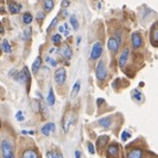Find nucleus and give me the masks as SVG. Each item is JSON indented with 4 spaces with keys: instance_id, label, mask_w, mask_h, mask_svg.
<instances>
[{
    "instance_id": "1",
    "label": "nucleus",
    "mask_w": 158,
    "mask_h": 158,
    "mask_svg": "<svg viewBox=\"0 0 158 158\" xmlns=\"http://www.w3.org/2000/svg\"><path fill=\"white\" fill-rule=\"evenodd\" d=\"M0 150L2 158H14V146L8 139H2L0 144Z\"/></svg>"
},
{
    "instance_id": "2",
    "label": "nucleus",
    "mask_w": 158,
    "mask_h": 158,
    "mask_svg": "<svg viewBox=\"0 0 158 158\" xmlns=\"http://www.w3.org/2000/svg\"><path fill=\"white\" fill-rule=\"evenodd\" d=\"M95 76L99 81H104L107 76V70H106V65L103 60H101L95 68Z\"/></svg>"
},
{
    "instance_id": "3",
    "label": "nucleus",
    "mask_w": 158,
    "mask_h": 158,
    "mask_svg": "<svg viewBox=\"0 0 158 158\" xmlns=\"http://www.w3.org/2000/svg\"><path fill=\"white\" fill-rule=\"evenodd\" d=\"M103 53V45L99 41H96L93 46H92V50H91L90 53V60L94 61V60H97L101 58V55Z\"/></svg>"
},
{
    "instance_id": "4",
    "label": "nucleus",
    "mask_w": 158,
    "mask_h": 158,
    "mask_svg": "<svg viewBox=\"0 0 158 158\" xmlns=\"http://www.w3.org/2000/svg\"><path fill=\"white\" fill-rule=\"evenodd\" d=\"M119 150L121 147L116 142H113L109 145L107 150H106V157L107 158H117L119 157Z\"/></svg>"
},
{
    "instance_id": "5",
    "label": "nucleus",
    "mask_w": 158,
    "mask_h": 158,
    "mask_svg": "<svg viewBox=\"0 0 158 158\" xmlns=\"http://www.w3.org/2000/svg\"><path fill=\"white\" fill-rule=\"evenodd\" d=\"M54 80L58 85H63L66 80V71L64 68L56 69L54 72Z\"/></svg>"
},
{
    "instance_id": "6",
    "label": "nucleus",
    "mask_w": 158,
    "mask_h": 158,
    "mask_svg": "<svg viewBox=\"0 0 158 158\" xmlns=\"http://www.w3.org/2000/svg\"><path fill=\"white\" fill-rule=\"evenodd\" d=\"M149 40L150 43L158 48V21L155 22L150 28V33H149Z\"/></svg>"
},
{
    "instance_id": "7",
    "label": "nucleus",
    "mask_w": 158,
    "mask_h": 158,
    "mask_svg": "<svg viewBox=\"0 0 158 158\" xmlns=\"http://www.w3.org/2000/svg\"><path fill=\"white\" fill-rule=\"evenodd\" d=\"M131 39H132V46H133V49L137 50L139 49V48H142L144 40H143V38H142V36H140L138 32H133Z\"/></svg>"
},
{
    "instance_id": "8",
    "label": "nucleus",
    "mask_w": 158,
    "mask_h": 158,
    "mask_svg": "<svg viewBox=\"0 0 158 158\" xmlns=\"http://www.w3.org/2000/svg\"><path fill=\"white\" fill-rule=\"evenodd\" d=\"M20 158H41L40 154L38 152V149H36L34 147L32 148H26L21 153Z\"/></svg>"
},
{
    "instance_id": "9",
    "label": "nucleus",
    "mask_w": 158,
    "mask_h": 158,
    "mask_svg": "<svg viewBox=\"0 0 158 158\" xmlns=\"http://www.w3.org/2000/svg\"><path fill=\"white\" fill-rule=\"evenodd\" d=\"M126 158H144V150L139 147L129 149L126 154Z\"/></svg>"
},
{
    "instance_id": "10",
    "label": "nucleus",
    "mask_w": 158,
    "mask_h": 158,
    "mask_svg": "<svg viewBox=\"0 0 158 158\" xmlns=\"http://www.w3.org/2000/svg\"><path fill=\"white\" fill-rule=\"evenodd\" d=\"M107 48L109 50L113 53V54H116L118 52V49H119V43L117 42V40L114 38V36H111L107 41Z\"/></svg>"
},
{
    "instance_id": "11",
    "label": "nucleus",
    "mask_w": 158,
    "mask_h": 158,
    "mask_svg": "<svg viewBox=\"0 0 158 158\" xmlns=\"http://www.w3.org/2000/svg\"><path fill=\"white\" fill-rule=\"evenodd\" d=\"M7 4H8V10H9L10 14H16L21 11V5H19V4L14 2L12 0H8Z\"/></svg>"
},
{
    "instance_id": "12",
    "label": "nucleus",
    "mask_w": 158,
    "mask_h": 158,
    "mask_svg": "<svg viewBox=\"0 0 158 158\" xmlns=\"http://www.w3.org/2000/svg\"><path fill=\"white\" fill-rule=\"evenodd\" d=\"M109 137L107 135H102L99 136L97 138V142H96V147H97V150H102V149L105 148L106 144L109 143Z\"/></svg>"
},
{
    "instance_id": "13",
    "label": "nucleus",
    "mask_w": 158,
    "mask_h": 158,
    "mask_svg": "<svg viewBox=\"0 0 158 158\" xmlns=\"http://www.w3.org/2000/svg\"><path fill=\"white\" fill-rule=\"evenodd\" d=\"M54 131H55L54 123H51V122L44 124V125L42 126V128H41V133L44 136H49L52 132H54Z\"/></svg>"
},
{
    "instance_id": "14",
    "label": "nucleus",
    "mask_w": 158,
    "mask_h": 158,
    "mask_svg": "<svg viewBox=\"0 0 158 158\" xmlns=\"http://www.w3.org/2000/svg\"><path fill=\"white\" fill-rule=\"evenodd\" d=\"M128 55H129V49H125L122 52V54L119 56V61H118L119 68L121 69L125 68V65H126V63H127V60H128Z\"/></svg>"
},
{
    "instance_id": "15",
    "label": "nucleus",
    "mask_w": 158,
    "mask_h": 158,
    "mask_svg": "<svg viewBox=\"0 0 158 158\" xmlns=\"http://www.w3.org/2000/svg\"><path fill=\"white\" fill-rule=\"evenodd\" d=\"M81 90V81L80 80H77L75 83H74V85L72 87V91H71V99H76V96L79 95V92Z\"/></svg>"
},
{
    "instance_id": "16",
    "label": "nucleus",
    "mask_w": 158,
    "mask_h": 158,
    "mask_svg": "<svg viewBox=\"0 0 158 158\" xmlns=\"http://www.w3.org/2000/svg\"><path fill=\"white\" fill-rule=\"evenodd\" d=\"M61 54H62V56H63L64 59L70 60L71 56H72V50H71V48L68 44H64L61 48Z\"/></svg>"
},
{
    "instance_id": "17",
    "label": "nucleus",
    "mask_w": 158,
    "mask_h": 158,
    "mask_svg": "<svg viewBox=\"0 0 158 158\" xmlns=\"http://www.w3.org/2000/svg\"><path fill=\"white\" fill-rule=\"evenodd\" d=\"M132 97H133V99H135L136 102H138V103H142L143 99H144L143 93L138 89H135V90L132 91Z\"/></svg>"
},
{
    "instance_id": "18",
    "label": "nucleus",
    "mask_w": 158,
    "mask_h": 158,
    "mask_svg": "<svg viewBox=\"0 0 158 158\" xmlns=\"http://www.w3.org/2000/svg\"><path fill=\"white\" fill-rule=\"evenodd\" d=\"M41 62H42V60H41V56H36V59L34 60V62L32 63V68H31V71L33 74H36L38 71H39V69L41 66Z\"/></svg>"
},
{
    "instance_id": "19",
    "label": "nucleus",
    "mask_w": 158,
    "mask_h": 158,
    "mask_svg": "<svg viewBox=\"0 0 158 158\" xmlns=\"http://www.w3.org/2000/svg\"><path fill=\"white\" fill-rule=\"evenodd\" d=\"M99 125L103 128H109L112 125V119H111V117H104L99 121Z\"/></svg>"
},
{
    "instance_id": "20",
    "label": "nucleus",
    "mask_w": 158,
    "mask_h": 158,
    "mask_svg": "<svg viewBox=\"0 0 158 158\" xmlns=\"http://www.w3.org/2000/svg\"><path fill=\"white\" fill-rule=\"evenodd\" d=\"M46 101H48L49 105H51V106H53V105L55 104V96H54V92H53V89H52V87H50Z\"/></svg>"
},
{
    "instance_id": "21",
    "label": "nucleus",
    "mask_w": 158,
    "mask_h": 158,
    "mask_svg": "<svg viewBox=\"0 0 158 158\" xmlns=\"http://www.w3.org/2000/svg\"><path fill=\"white\" fill-rule=\"evenodd\" d=\"M46 158H63V155L58 150H49L46 152Z\"/></svg>"
},
{
    "instance_id": "22",
    "label": "nucleus",
    "mask_w": 158,
    "mask_h": 158,
    "mask_svg": "<svg viewBox=\"0 0 158 158\" xmlns=\"http://www.w3.org/2000/svg\"><path fill=\"white\" fill-rule=\"evenodd\" d=\"M70 23H71V26H72V28L74 30H77V29H79V21H77L76 17H75L74 14H72V16L70 17Z\"/></svg>"
},
{
    "instance_id": "23",
    "label": "nucleus",
    "mask_w": 158,
    "mask_h": 158,
    "mask_svg": "<svg viewBox=\"0 0 158 158\" xmlns=\"http://www.w3.org/2000/svg\"><path fill=\"white\" fill-rule=\"evenodd\" d=\"M54 7V2L53 0H44V10L45 11H51L52 8Z\"/></svg>"
},
{
    "instance_id": "24",
    "label": "nucleus",
    "mask_w": 158,
    "mask_h": 158,
    "mask_svg": "<svg viewBox=\"0 0 158 158\" xmlns=\"http://www.w3.org/2000/svg\"><path fill=\"white\" fill-rule=\"evenodd\" d=\"M32 16L31 14H29V12H26V14L22 16V21L24 24H30L32 22Z\"/></svg>"
},
{
    "instance_id": "25",
    "label": "nucleus",
    "mask_w": 158,
    "mask_h": 158,
    "mask_svg": "<svg viewBox=\"0 0 158 158\" xmlns=\"http://www.w3.org/2000/svg\"><path fill=\"white\" fill-rule=\"evenodd\" d=\"M59 31H60V33H64V36H69V33H70V30H69L68 23H64L63 26H60V27H59Z\"/></svg>"
},
{
    "instance_id": "26",
    "label": "nucleus",
    "mask_w": 158,
    "mask_h": 158,
    "mask_svg": "<svg viewBox=\"0 0 158 158\" xmlns=\"http://www.w3.org/2000/svg\"><path fill=\"white\" fill-rule=\"evenodd\" d=\"M51 40H52V42L54 44H59L60 42H61V40H62V36H61V34L56 33V34H53V36H51Z\"/></svg>"
},
{
    "instance_id": "27",
    "label": "nucleus",
    "mask_w": 158,
    "mask_h": 158,
    "mask_svg": "<svg viewBox=\"0 0 158 158\" xmlns=\"http://www.w3.org/2000/svg\"><path fill=\"white\" fill-rule=\"evenodd\" d=\"M2 49H4L6 53H10L11 52V46H10L9 42L7 40H4V42H2Z\"/></svg>"
},
{
    "instance_id": "28",
    "label": "nucleus",
    "mask_w": 158,
    "mask_h": 158,
    "mask_svg": "<svg viewBox=\"0 0 158 158\" xmlns=\"http://www.w3.org/2000/svg\"><path fill=\"white\" fill-rule=\"evenodd\" d=\"M131 137H132V134L128 131H124L122 133V135H121V138H122L123 142H126V140H128Z\"/></svg>"
},
{
    "instance_id": "29",
    "label": "nucleus",
    "mask_w": 158,
    "mask_h": 158,
    "mask_svg": "<svg viewBox=\"0 0 158 158\" xmlns=\"http://www.w3.org/2000/svg\"><path fill=\"white\" fill-rule=\"evenodd\" d=\"M45 61H46V62H48V63H49L51 66H53V68H54V66H56V64H58V62H56L54 59H52V58H46V59H45Z\"/></svg>"
},
{
    "instance_id": "30",
    "label": "nucleus",
    "mask_w": 158,
    "mask_h": 158,
    "mask_svg": "<svg viewBox=\"0 0 158 158\" xmlns=\"http://www.w3.org/2000/svg\"><path fill=\"white\" fill-rule=\"evenodd\" d=\"M87 149H89V153L91 155H94L95 154V149H94V145L92 144V143H87Z\"/></svg>"
},
{
    "instance_id": "31",
    "label": "nucleus",
    "mask_w": 158,
    "mask_h": 158,
    "mask_svg": "<svg viewBox=\"0 0 158 158\" xmlns=\"http://www.w3.org/2000/svg\"><path fill=\"white\" fill-rule=\"evenodd\" d=\"M16 118H17V121H19V122H22L23 119H24V116H23V113L21 112V111H19L18 113L16 114Z\"/></svg>"
},
{
    "instance_id": "32",
    "label": "nucleus",
    "mask_w": 158,
    "mask_h": 158,
    "mask_svg": "<svg viewBox=\"0 0 158 158\" xmlns=\"http://www.w3.org/2000/svg\"><path fill=\"white\" fill-rule=\"evenodd\" d=\"M30 34H31V29H30V28H29V29H26V31H24V39L29 38Z\"/></svg>"
},
{
    "instance_id": "33",
    "label": "nucleus",
    "mask_w": 158,
    "mask_h": 158,
    "mask_svg": "<svg viewBox=\"0 0 158 158\" xmlns=\"http://www.w3.org/2000/svg\"><path fill=\"white\" fill-rule=\"evenodd\" d=\"M61 6H62L63 8H68L69 6H70V1H69V0H63L62 4H61Z\"/></svg>"
},
{
    "instance_id": "34",
    "label": "nucleus",
    "mask_w": 158,
    "mask_h": 158,
    "mask_svg": "<svg viewBox=\"0 0 158 158\" xmlns=\"http://www.w3.org/2000/svg\"><path fill=\"white\" fill-rule=\"evenodd\" d=\"M56 23H58V18H54V20H53V21L51 22V24H50L49 28H48V30H50V29H51V28H52V27H54V26H55V24H56Z\"/></svg>"
},
{
    "instance_id": "35",
    "label": "nucleus",
    "mask_w": 158,
    "mask_h": 158,
    "mask_svg": "<svg viewBox=\"0 0 158 158\" xmlns=\"http://www.w3.org/2000/svg\"><path fill=\"white\" fill-rule=\"evenodd\" d=\"M44 18V14H43V12H42V11H40V12H38V19H39V20H42V19Z\"/></svg>"
},
{
    "instance_id": "36",
    "label": "nucleus",
    "mask_w": 158,
    "mask_h": 158,
    "mask_svg": "<svg viewBox=\"0 0 158 158\" xmlns=\"http://www.w3.org/2000/svg\"><path fill=\"white\" fill-rule=\"evenodd\" d=\"M75 158H81V153L79 150H75Z\"/></svg>"
},
{
    "instance_id": "37",
    "label": "nucleus",
    "mask_w": 158,
    "mask_h": 158,
    "mask_svg": "<svg viewBox=\"0 0 158 158\" xmlns=\"http://www.w3.org/2000/svg\"><path fill=\"white\" fill-rule=\"evenodd\" d=\"M146 158H154V157H146Z\"/></svg>"
},
{
    "instance_id": "38",
    "label": "nucleus",
    "mask_w": 158,
    "mask_h": 158,
    "mask_svg": "<svg viewBox=\"0 0 158 158\" xmlns=\"http://www.w3.org/2000/svg\"><path fill=\"white\" fill-rule=\"evenodd\" d=\"M0 51H1V45H0Z\"/></svg>"
}]
</instances>
